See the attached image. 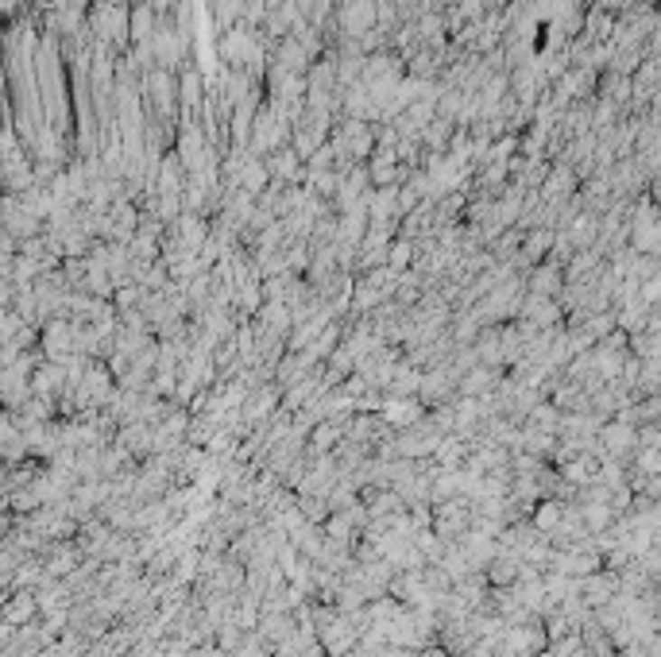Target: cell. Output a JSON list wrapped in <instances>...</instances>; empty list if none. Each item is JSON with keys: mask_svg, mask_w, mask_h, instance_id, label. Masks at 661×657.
<instances>
[{"mask_svg": "<svg viewBox=\"0 0 661 657\" xmlns=\"http://www.w3.org/2000/svg\"><path fill=\"white\" fill-rule=\"evenodd\" d=\"M174 78H178V116H198L205 101V70L198 62H186Z\"/></svg>", "mask_w": 661, "mask_h": 657, "instance_id": "1", "label": "cell"}, {"mask_svg": "<svg viewBox=\"0 0 661 657\" xmlns=\"http://www.w3.org/2000/svg\"><path fill=\"white\" fill-rule=\"evenodd\" d=\"M151 35H155V12L147 5H132L128 8V39L132 43H151Z\"/></svg>", "mask_w": 661, "mask_h": 657, "instance_id": "2", "label": "cell"}, {"mask_svg": "<svg viewBox=\"0 0 661 657\" xmlns=\"http://www.w3.org/2000/svg\"><path fill=\"white\" fill-rule=\"evenodd\" d=\"M209 12H213V20H217V32H228V27L240 23L244 0H209Z\"/></svg>", "mask_w": 661, "mask_h": 657, "instance_id": "3", "label": "cell"}]
</instances>
